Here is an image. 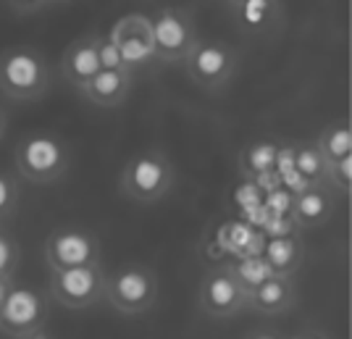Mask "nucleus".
<instances>
[{"instance_id": "nucleus-25", "label": "nucleus", "mask_w": 352, "mask_h": 339, "mask_svg": "<svg viewBox=\"0 0 352 339\" xmlns=\"http://www.w3.org/2000/svg\"><path fill=\"white\" fill-rule=\"evenodd\" d=\"M6 6L14 11L16 16H32L43 11L45 6H50L47 0H6Z\"/></svg>"}, {"instance_id": "nucleus-6", "label": "nucleus", "mask_w": 352, "mask_h": 339, "mask_svg": "<svg viewBox=\"0 0 352 339\" xmlns=\"http://www.w3.org/2000/svg\"><path fill=\"white\" fill-rule=\"evenodd\" d=\"M153 40H155V58L158 66H182L192 45L197 43V24L195 16L182 6H161L150 14Z\"/></svg>"}, {"instance_id": "nucleus-3", "label": "nucleus", "mask_w": 352, "mask_h": 339, "mask_svg": "<svg viewBox=\"0 0 352 339\" xmlns=\"http://www.w3.org/2000/svg\"><path fill=\"white\" fill-rule=\"evenodd\" d=\"M14 163L19 177L30 184H50L69 171L72 150L69 142L56 132H37L24 134L14 150Z\"/></svg>"}, {"instance_id": "nucleus-26", "label": "nucleus", "mask_w": 352, "mask_h": 339, "mask_svg": "<svg viewBox=\"0 0 352 339\" xmlns=\"http://www.w3.org/2000/svg\"><path fill=\"white\" fill-rule=\"evenodd\" d=\"M11 289H14V276H0V308H3V303H6Z\"/></svg>"}, {"instance_id": "nucleus-22", "label": "nucleus", "mask_w": 352, "mask_h": 339, "mask_svg": "<svg viewBox=\"0 0 352 339\" xmlns=\"http://www.w3.org/2000/svg\"><path fill=\"white\" fill-rule=\"evenodd\" d=\"M21 261V250L16 237L6 229V223H0V276H16V268Z\"/></svg>"}, {"instance_id": "nucleus-2", "label": "nucleus", "mask_w": 352, "mask_h": 339, "mask_svg": "<svg viewBox=\"0 0 352 339\" xmlns=\"http://www.w3.org/2000/svg\"><path fill=\"white\" fill-rule=\"evenodd\" d=\"M176 184V166L161 148L134 153L118 174V192L140 206H150L166 197Z\"/></svg>"}, {"instance_id": "nucleus-9", "label": "nucleus", "mask_w": 352, "mask_h": 339, "mask_svg": "<svg viewBox=\"0 0 352 339\" xmlns=\"http://www.w3.org/2000/svg\"><path fill=\"white\" fill-rule=\"evenodd\" d=\"M50 318L45 297L32 287H16L8 292L0 308V334L11 339L43 337Z\"/></svg>"}, {"instance_id": "nucleus-15", "label": "nucleus", "mask_w": 352, "mask_h": 339, "mask_svg": "<svg viewBox=\"0 0 352 339\" xmlns=\"http://www.w3.org/2000/svg\"><path fill=\"white\" fill-rule=\"evenodd\" d=\"M229 11L234 16V24L239 27V32H245L250 37L271 34L284 24L281 0H245Z\"/></svg>"}, {"instance_id": "nucleus-8", "label": "nucleus", "mask_w": 352, "mask_h": 339, "mask_svg": "<svg viewBox=\"0 0 352 339\" xmlns=\"http://www.w3.org/2000/svg\"><path fill=\"white\" fill-rule=\"evenodd\" d=\"M50 297L63 308L82 310L105 300L103 263H85L50 271Z\"/></svg>"}, {"instance_id": "nucleus-18", "label": "nucleus", "mask_w": 352, "mask_h": 339, "mask_svg": "<svg viewBox=\"0 0 352 339\" xmlns=\"http://www.w3.org/2000/svg\"><path fill=\"white\" fill-rule=\"evenodd\" d=\"M281 158V148L271 140H258L245 145L239 153V174L248 179H263L276 171Z\"/></svg>"}, {"instance_id": "nucleus-24", "label": "nucleus", "mask_w": 352, "mask_h": 339, "mask_svg": "<svg viewBox=\"0 0 352 339\" xmlns=\"http://www.w3.org/2000/svg\"><path fill=\"white\" fill-rule=\"evenodd\" d=\"M329 184L339 187L344 195H350V187H352V153L329 166Z\"/></svg>"}, {"instance_id": "nucleus-29", "label": "nucleus", "mask_w": 352, "mask_h": 339, "mask_svg": "<svg viewBox=\"0 0 352 339\" xmlns=\"http://www.w3.org/2000/svg\"><path fill=\"white\" fill-rule=\"evenodd\" d=\"M47 3H63V0H47Z\"/></svg>"}, {"instance_id": "nucleus-16", "label": "nucleus", "mask_w": 352, "mask_h": 339, "mask_svg": "<svg viewBox=\"0 0 352 339\" xmlns=\"http://www.w3.org/2000/svg\"><path fill=\"white\" fill-rule=\"evenodd\" d=\"M334 213V197L329 187L302 184L292 200V219L300 229H321Z\"/></svg>"}, {"instance_id": "nucleus-5", "label": "nucleus", "mask_w": 352, "mask_h": 339, "mask_svg": "<svg viewBox=\"0 0 352 339\" xmlns=\"http://www.w3.org/2000/svg\"><path fill=\"white\" fill-rule=\"evenodd\" d=\"M105 300L121 316H145L158 303V274L145 263H124L105 274Z\"/></svg>"}, {"instance_id": "nucleus-19", "label": "nucleus", "mask_w": 352, "mask_h": 339, "mask_svg": "<svg viewBox=\"0 0 352 339\" xmlns=\"http://www.w3.org/2000/svg\"><path fill=\"white\" fill-rule=\"evenodd\" d=\"M294 174L302 184H316V187H329V171L323 161L321 150L316 142H297L292 150Z\"/></svg>"}, {"instance_id": "nucleus-14", "label": "nucleus", "mask_w": 352, "mask_h": 339, "mask_svg": "<svg viewBox=\"0 0 352 339\" xmlns=\"http://www.w3.org/2000/svg\"><path fill=\"white\" fill-rule=\"evenodd\" d=\"M95 34L89 32L82 34L66 45L63 56H60V76L72 89H79L87 79L100 72V61H98V45H95Z\"/></svg>"}, {"instance_id": "nucleus-17", "label": "nucleus", "mask_w": 352, "mask_h": 339, "mask_svg": "<svg viewBox=\"0 0 352 339\" xmlns=\"http://www.w3.org/2000/svg\"><path fill=\"white\" fill-rule=\"evenodd\" d=\"M263 261L271 268V274L279 276H297L305 261V242L297 234L274 237L263 245Z\"/></svg>"}, {"instance_id": "nucleus-10", "label": "nucleus", "mask_w": 352, "mask_h": 339, "mask_svg": "<svg viewBox=\"0 0 352 339\" xmlns=\"http://www.w3.org/2000/svg\"><path fill=\"white\" fill-rule=\"evenodd\" d=\"M108 37L116 43L118 53L124 58V66L129 72H140L147 66H155V40H153V27H150V16L132 11V14L118 16L111 24Z\"/></svg>"}, {"instance_id": "nucleus-1", "label": "nucleus", "mask_w": 352, "mask_h": 339, "mask_svg": "<svg viewBox=\"0 0 352 339\" xmlns=\"http://www.w3.org/2000/svg\"><path fill=\"white\" fill-rule=\"evenodd\" d=\"M53 72L32 45H11L0 53V95L11 103H32L50 89Z\"/></svg>"}, {"instance_id": "nucleus-28", "label": "nucleus", "mask_w": 352, "mask_h": 339, "mask_svg": "<svg viewBox=\"0 0 352 339\" xmlns=\"http://www.w3.org/2000/svg\"><path fill=\"white\" fill-rule=\"evenodd\" d=\"M226 8H234V6H239V3H245V0H221Z\"/></svg>"}, {"instance_id": "nucleus-23", "label": "nucleus", "mask_w": 352, "mask_h": 339, "mask_svg": "<svg viewBox=\"0 0 352 339\" xmlns=\"http://www.w3.org/2000/svg\"><path fill=\"white\" fill-rule=\"evenodd\" d=\"M95 45H98V61H100V69H126L124 58L118 53L116 43L108 37V34H95Z\"/></svg>"}, {"instance_id": "nucleus-21", "label": "nucleus", "mask_w": 352, "mask_h": 339, "mask_svg": "<svg viewBox=\"0 0 352 339\" xmlns=\"http://www.w3.org/2000/svg\"><path fill=\"white\" fill-rule=\"evenodd\" d=\"M21 203V187L19 179L0 168V223H8L19 213Z\"/></svg>"}, {"instance_id": "nucleus-13", "label": "nucleus", "mask_w": 352, "mask_h": 339, "mask_svg": "<svg viewBox=\"0 0 352 339\" xmlns=\"http://www.w3.org/2000/svg\"><path fill=\"white\" fill-rule=\"evenodd\" d=\"M294 303H297V292H294L292 276L268 274L265 279L250 287L248 310L258 313V316H265V318H276V316L289 313Z\"/></svg>"}, {"instance_id": "nucleus-7", "label": "nucleus", "mask_w": 352, "mask_h": 339, "mask_svg": "<svg viewBox=\"0 0 352 339\" xmlns=\"http://www.w3.org/2000/svg\"><path fill=\"white\" fill-rule=\"evenodd\" d=\"M248 284L239 279L234 265H213L197 287V305L213 321H229L248 310Z\"/></svg>"}, {"instance_id": "nucleus-12", "label": "nucleus", "mask_w": 352, "mask_h": 339, "mask_svg": "<svg viewBox=\"0 0 352 339\" xmlns=\"http://www.w3.org/2000/svg\"><path fill=\"white\" fill-rule=\"evenodd\" d=\"M134 87V72L129 69H100L76 89L95 108H121L129 100Z\"/></svg>"}, {"instance_id": "nucleus-20", "label": "nucleus", "mask_w": 352, "mask_h": 339, "mask_svg": "<svg viewBox=\"0 0 352 339\" xmlns=\"http://www.w3.org/2000/svg\"><path fill=\"white\" fill-rule=\"evenodd\" d=\"M316 145H318V150H321L323 161H326V171H329L331 163L352 153L350 121L342 118V121H334V124H326V127L321 129V134H318V140H316Z\"/></svg>"}, {"instance_id": "nucleus-27", "label": "nucleus", "mask_w": 352, "mask_h": 339, "mask_svg": "<svg viewBox=\"0 0 352 339\" xmlns=\"http://www.w3.org/2000/svg\"><path fill=\"white\" fill-rule=\"evenodd\" d=\"M8 121H11L8 111L0 105V142H3V140H6V134H8Z\"/></svg>"}, {"instance_id": "nucleus-11", "label": "nucleus", "mask_w": 352, "mask_h": 339, "mask_svg": "<svg viewBox=\"0 0 352 339\" xmlns=\"http://www.w3.org/2000/svg\"><path fill=\"white\" fill-rule=\"evenodd\" d=\"M100 239L85 226H56L45 239V265L53 268H72V265L100 263Z\"/></svg>"}, {"instance_id": "nucleus-4", "label": "nucleus", "mask_w": 352, "mask_h": 339, "mask_svg": "<svg viewBox=\"0 0 352 339\" xmlns=\"http://www.w3.org/2000/svg\"><path fill=\"white\" fill-rule=\"evenodd\" d=\"M182 69L197 89L208 95H221L234 82L239 72V53L223 40L197 37L187 58L182 61Z\"/></svg>"}]
</instances>
